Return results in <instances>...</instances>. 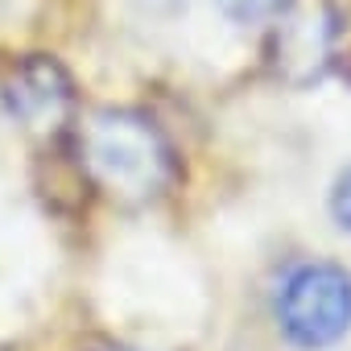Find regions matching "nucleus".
<instances>
[{
    "label": "nucleus",
    "mask_w": 351,
    "mask_h": 351,
    "mask_svg": "<svg viewBox=\"0 0 351 351\" xmlns=\"http://www.w3.org/2000/svg\"><path fill=\"white\" fill-rule=\"evenodd\" d=\"M79 149L91 178L124 203H149L169 182V165H173L169 145L157 132V124L141 112H128V108L91 112L83 124Z\"/></svg>",
    "instance_id": "1"
},
{
    "label": "nucleus",
    "mask_w": 351,
    "mask_h": 351,
    "mask_svg": "<svg viewBox=\"0 0 351 351\" xmlns=\"http://www.w3.org/2000/svg\"><path fill=\"white\" fill-rule=\"evenodd\" d=\"M277 326L302 351H322L351 330V273L330 261L293 265L277 289Z\"/></svg>",
    "instance_id": "2"
},
{
    "label": "nucleus",
    "mask_w": 351,
    "mask_h": 351,
    "mask_svg": "<svg viewBox=\"0 0 351 351\" xmlns=\"http://www.w3.org/2000/svg\"><path fill=\"white\" fill-rule=\"evenodd\" d=\"M330 13L322 0H293L277 17V71L289 83H310L330 62Z\"/></svg>",
    "instance_id": "3"
},
{
    "label": "nucleus",
    "mask_w": 351,
    "mask_h": 351,
    "mask_svg": "<svg viewBox=\"0 0 351 351\" xmlns=\"http://www.w3.org/2000/svg\"><path fill=\"white\" fill-rule=\"evenodd\" d=\"M5 99H9V112L29 132H54L71 112V79L54 58L34 54L9 75Z\"/></svg>",
    "instance_id": "4"
},
{
    "label": "nucleus",
    "mask_w": 351,
    "mask_h": 351,
    "mask_svg": "<svg viewBox=\"0 0 351 351\" xmlns=\"http://www.w3.org/2000/svg\"><path fill=\"white\" fill-rule=\"evenodd\" d=\"M215 5L236 25H269L293 5V0H215Z\"/></svg>",
    "instance_id": "5"
},
{
    "label": "nucleus",
    "mask_w": 351,
    "mask_h": 351,
    "mask_svg": "<svg viewBox=\"0 0 351 351\" xmlns=\"http://www.w3.org/2000/svg\"><path fill=\"white\" fill-rule=\"evenodd\" d=\"M330 219H335L339 232L351 236V165L339 173L335 186H330Z\"/></svg>",
    "instance_id": "6"
}]
</instances>
